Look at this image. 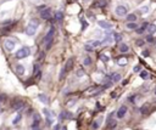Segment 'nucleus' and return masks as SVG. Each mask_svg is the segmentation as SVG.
Instances as JSON below:
<instances>
[{
	"label": "nucleus",
	"instance_id": "obj_46",
	"mask_svg": "<svg viewBox=\"0 0 156 130\" xmlns=\"http://www.w3.org/2000/svg\"><path fill=\"white\" fill-rule=\"evenodd\" d=\"M135 96H136V95H132V96L129 97V101H132V102H134V101H135Z\"/></svg>",
	"mask_w": 156,
	"mask_h": 130
},
{
	"label": "nucleus",
	"instance_id": "obj_40",
	"mask_svg": "<svg viewBox=\"0 0 156 130\" xmlns=\"http://www.w3.org/2000/svg\"><path fill=\"white\" fill-rule=\"evenodd\" d=\"M44 57H45V55H44V52H40V53H39V57H38V59H39V61H42V60H43Z\"/></svg>",
	"mask_w": 156,
	"mask_h": 130
},
{
	"label": "nucleus",
	"instance_id": "obj_24",
	"mask_svg": "<svg viewBox=\"0 0 156 130\" xmlns=\"http://www.w3.org/2000/svg\"><path fill=\"white\" fill-rule=\"evenodd\" d=\"M116 125H117V122L116 120H110V122H107V129H115L116 128Z\"/></svg>",
	"mask_w": 156,
	"mask_h": 130
},
{
	"label": "nucleus",
	"instance_id": "obj_7",
	"mask_svg": "<svg viewBox=\"0 0 156 130\" xmlns=\"http://www.w3.org/2000/svg\"><path fill=\"white\" fill-rule=\"evenodd\" d=\"M126 113H127V107H126V106H122V107H120V108H118V111H117L116 116H117V118L122 119V118L126 116Z\"/></svg>",
	"mask_w": 156,
	"mask_h": 130
},
{
	"label": "nucleus",
	"instance_id": "obj_18",
	"mask_svg": "<svg viewBox=\"0 0 156 130\" xmlns=\"http://www.w3.org/2000/svg\"><path fill=\"white\" fill-rule=\"evenodd\" d=\"M126 20H127L128 22H135V21H136V16H135L134 13H129V15H127Z\"/></svg>",
	"mask_w": 156,
	"mask_h": 130
},
{
	"label": "nucleus",
	"instance_id": "obj_9",
	"mask_svg": "<svg viewBox=\"0 0 156 130\" xmlns=\"http://www.w3.org/2000/svg\"><path fill=\"white\" fill-rule=\"evenodd\" d=\"M15 71H16V74H18V76H23L25 72H26V68H25L23 65H16Z\"/></svg>",
	"mask_w": 156,
	"mask_h": 130
},
{
	"label": "nucleus",
	"instance_id": "obj_6",
	"mask_svg": "<svg viewBox=\"0 0 156 130\" xmlns=\"http://www.w3.org/2000/svg\"><path fill=\"white\" fill-rule=\"evenodd\" d=\"M54 34H55V29H54V27H51L50 30L48 32V34L45 35V38H44V43H49V41H51L52 38H54Z\"/></svg>",
	"mask_w": 156,
	"mask_h": 130
},
{
	"label": "nucleus",
	"instance_id": "obj_52",
	"mask_svg": "<svg viewBox=\"0 0 156 130\" xmlns=\"http://www.w3.org/2000/svg\"><path fill=\"white\" fill-rule=\"evenodd\" d=\"M84 1H89V0H84Z\"/></svg>",
	"mask_w": 156,
	"mask_h": 130
},
{
	"label": "nucleus",
	"instance_id": "obj_49",
	"mask_svg": "<svg viewBox=\"0 0 156 130\" xmlns=\"http://www.w3.org/2000/svg\"><path fill=\"white\" fill-rule=\"evenodd\" d=\"M54 129H56V130H57V129H61L60 124H57V125H55V126H54Z\"/></svg>",
	"mask_w": 156,
	"mask_h": 130
},
{
	"label": "nucleus",
	"instance_id": "obj_15",
	"mask_svg": "<svg viewBox=\"0 0 156 130\" xmlns=\"http://www.w3.org/2000/svg\"><path fill=\"white\" fill-rule=\"evenodd\" d=\"M43 112H44V114H45V117H46V120H48V123L50 124L51 123V118H52V113H50L49 111L45 108V109H43Z\"/></svg>",
	"mask_w": 156,
	"mask_h": 130
},
{
	"label": "nucleus",
	"instance_id": "obj_39",
	"mask_svg": "<svg viewBox=\"0 0 156 130\" xmlns=\"http://www.w3.org/2000/svg\"><path fill=\"white\" fill-rule=\"evenodd\" d=\"M6 99V96L4 95V94H0V103H1V102H4V100Z\"/></svg>",
	"mask_w": 156,
	"mask_h": 130
},
{
	"label": "nucleus",
	"instance_id": "obj_44",
	"mask_svg": "<svg viewBox=\"0 0 156 130\" xmlns=\"http://www.w3.org/2000/svg\"><path fill=\"white\" fill-rule=\"evenodd\" d=\"M74 103H76V100H71V101L67 102V106H71V105H74Z\"/></svg>",
	"mask_w": 156,
	"mask_h": 130
},
{
	"label": "nucleus",
	"instance_id": "obj_42",
	"mask_svg": "<svg viewBox=\"0 0 156 130\" xmlns=\"http://www.w3.org/2000/svg\"><path fill=\"white\" fill-rule=\"evenodd\" d=\"M136 45H138V46H143L144 45V40H136Z\"/></svg>",
	"mask_w": 156,
	"mask_h": 130
},
{
	"label": "nucleus",
	"instance_id": "obj_20",
	"mask_svg": "<svg viewBox=\"0 0 156 130\" xmlns=\"http://www.w3.org/2000/svg\"><path fill=\"white\" fill-rule=\"evenodd\" d=\"M140 78L142 79H144V80H146L148 78H149V73H148V71H140Z\"/></svg>",
	"mask_w": 156,
	"mask_h": 130
},
{
	"label": "nucleus",
	"instance_id": "obj_21",
	"mask_svg": "<svg viewBox=\"0 0 156 130\" xmlns=\"http://www.w3.org/2000/svg\"><path fill=\"white\" fill-rule=\"evenodd\" d=\"M145 27H148V23H146V22H145V23H143V26H142L140 28L135 29V30H136V33H138V34H142V33H144V32H145V29H146Z\"/></svg>",
	"mask_w": 156,
	"mask_h": 130
},
{
	"label": "nucleus",
	"instance_id": "obj_14",
	"mask_svg": "<svg viewBox=\"0 0 156 130\" xmlns=\"http://www.w3.org/2000/svg\"><path fill=\"white\" fill-rule=\"evenodd\" d=\"M111 80H112L113 83L120 82V80H121V74H120V73H112V74H111Z\"/></svg>",
	"mask_w": 156,
	"mask_h": 130
},
{
	"label": "nucleus",
	"instance_id": "obj_37",
	"mask_svg": "<svg viewBox=\"0 0 156 130\" xmlns=\"http://www.w3.org/2000/svg\"><path fill=\"white\" fill-rule=\"evenodd\" d=\"M33 122H40V117H39V114H34L33 116Z\"/></svg>",
	"mask_w": 156,
	"mask_h": 130
},
{
	"label": "nucleus",
	"instance_id": "obj_51",
	"mask_svg": "<svg viewBox=\"0 0 156 130\" xmlns=\"http://www.w3.org/2000/svg\"><path fill=\"white\" fill-rule=\"evenodd\" d=\"M155 95H156V88H155Z\"/></svg>",
	"mask_w": 156,
	"mask_h": 130
},
{
	"label": "nucleus",
	"instance_id": "obj_23",
	"mask_svg": "<svg viewBox=\"0 0 156 130\" xmlns=\"http://www.w3.org/2000/svg\"><path fill=\"white\" fill-rule=\"evenodd\" d=\"M88 44H90L93 47H98V46L101 45V41H99V40H91V41H89Z\"/></svg>",
	"mask_w": 156,
	"mask_h": 130
},
{
	"label": "nucleus",
	"instance_id": "obj_12",
	"mask_svg": "<svg viewBox=\"0 0 156 130\" xmlns=\"http://www.w3.org/2000/svg\"><path fill=\"white\" fill-rule=\"evenodd\" d=\"M73 62H74L73 59H68V60H67V62H66V65H65V67H64L66 72H70V71L73 68Z\"/></svg>",
	"mask_w": 156,
	"mask_h": 130
},
{
	"label": "nucleus",
	"instance_id": "obj_43",
	"mask_svg": "<svg viewBox=\"0 0 156 130\" xmlns=\"http://www.w3.org/2000/svg\"><path fill=\"white\" fill-rule=\"evenodd\" d=\"M82 24H83V29H85V28L88 27V23H87L84 20H82Z\"/></svg>",
	"mask_w": 156,
	"mask_h": 130
},
{
	"label": "nucleus",
	"instance_id": "obj_29",
	"mask_svg": "<svg viewBox=\"0 0 156 130\" xmlns=\"http://www.w3.org/2000/svg\"><path fill=\"white\" fill-rule=\"evenodd\" d=\"M139 11H140V13H142V15H145V13H148V12H149V7H148V6H143V7H140V10H139Z\"/></svg>",
	"mask_w": 156,
	"mask_h": 130
},
{
	"label": "nucleus",
	"instance_id": "obj_17",
	"mask_svg": "<svg viewBox=\"0 0 156 130\" xmlns=\"http://www.w3.org/2000/svg\"><path fill=\"white\" fill-rule=\"evenodd\" d=\"M148 27H149V28H146V29L149 30V33H150V34H155V33H156V26H155L154 23L148 24Z\"/></svg>",
	"mask_w": 156,
	"mask_h": 130
},
{
	"label": "nucleus",
	"instance_id": "obj_45",
	"mask_svg": "<svg viewBox=\"0 0 156 130\" xmlns=\"http://www.w3.org/2000/svg\"><path fill=\"white\" fill-rule=\"evenodd\" d=\"M134 72H140V66H135L134 67Z\"/></svg>",
	"mask_w": 156,
	"mask_h": 130
},
{
	"label": "nucleus",
	"instance_id": "obj_34",
	"mask_svg": "<svg viewBox=\"0 0 156 130\" xmlns=\"http://www.w3.org/2000/svg\"><path fill=\"white\" fill-rule=\"evenodd\" d=\"M66 73H67V72L65 71V68H62V69H61V73H60V77H58V79L62 80V79L65 78V74H66Z\"/></svg>",
	"mask_w": 156,
	"mask_h": 130
},
{
	"label": "nucleus",
	"instance_id": "obj_19",
	"mask_svg": "<svg viewBox=\"0 0 156 130\" xmlns=\"http://www.w3.org/2000/svg\"><path fill=\"white\" fill-rule=\"evenodd\" d=\"M38 97H39V100H40L43 103H45V105L49 102V100H48L46 95H44V94H39V96H38Z\"/></svg>",
	"mask_w": 156,
	"mask_h": 130
},
{
	"label": "nucleus",
	"instance_id": "obj_2",
	"mask_svg": "<svg viewBox=\"0 0 156 130\" xmlns=\"http://www.w3.org/2000/svg\"><path fill=\"white\" fill-rule=\"evenodd\" d=\"M29 53H31V50H29V47H21L20 50H17V52H16V59L17 60H22V59H26V57H28L29 56Z\"/></svg>",
	"mask_w": 156,
	"mask_h": 130
},
{
	"label": "nucleus",
	"instance_id": "obj_22",
	"mask_svg": "<svg viewBox=\"0 0 156 130\" xmlns=\"http://www.w3.org/2000/svg\"><path fill=\"white\" fill-rule=\"evenodd\" d=\"M62 18H64V13H62L61 11H57V12L55 13V20H56V21H61Z\"/></svg>",
	"mask_w": 156,
	"mask_h": 130
},
{
	"label": "nucleus",
	"instance_id": "obj_28",
	"mask_svg": "<svg viewBox=\"0 0 156 130\" xmlns=\"http://www.w3.org/2000/svg\"><path fill=\"white\" fill-rule=\"evenodd\" d=\"M117 63L120 66H124V65L128 63V61H127V59H120V60H117Z\"/></svg>",
	"mask_w": 156,
	"mask_h": 130
},
{
	"label": "nucleus",
	"instance_id": "obj_16",
	"mask_svg": "<svg viewBox=\"0 0 156 130\" xmlns=\"http://www.w3.org/2000/svg\"><path fill=\"white\" fill-rule=\"evenodd\" d=\"M118 50L121 51V52H128L129 51V47H128V45H126V44H120L118 45Z\"/></svg>",
	"mask_w": 156,
	"mask_h": 130
},
{
	"label": "nucleus",
	"instance_id": "obj_10",
	"mask_svg": "<svg viewBox=\"0 0 156 130\" xmlns=\"http://www.w3.org/2000/svg\"><path fill=\"white\" fill-rule=\"evenodd\" d=\"M149 112H150V106H149L148 103H145V105H143V106L140 107V113H142L143 116L149 114Z\"/></svg>",
	"mask_w": 156,
	"mask_h": 130
},
{
	"label": "nucleus",
	"instance_id": "obj_4",
	"mask_svg": "<svg viewBox=\"0 0 156 130\" xmlns=\"http://www.w3.org/2000/svg\"><path fill=\"white\" fill-rule=\"evenodd\" d=\"M15 46H16V43H15L13 40H11V39H6V40L4 41V47H5L7 51H12V50L15 49Z\"/></svg>",
	"mask_w": 156,
	"mask_h": 130
},
{
	"label": "nucleus",
	"instance_id": "obj_33",
	"mask_svg": "<svg viewBox=\"0 0 156 130\" xmlns=\"http://www.w3.org/2000/svg\"><path fill=\"white\" fill-rule=\"evenodd\" d=\"M84 76H85V72H84L83 69H79V71L77 72V77H78V78H82V77H84Z\"/></svg>",
	"mask_w": 156,
	"mask_h": 130
},
{
	"label": "nucleus",
	"instance_id": "obj_5",
	"mask_svg": "<svg viewBox=\"0 0 156 130\" xmlns=\"http://www.w3.org/2000/svg\"><path fill=\"white\" fill-rule=\"evenodd\" d=\"M40 16H42V18H44V20H50L51 18V10L45 7L43 11H40Z\"/></svg>",
	"mask_w": 156,
	"mask_h": 130
},
{
	"label": "nucleus",
	"instance_id": "obj_47",
	"mask_svg": "<svg viewBox=\"0 0 156 130\" xmlns=\"http://www.w3.org/2000/svg\"><path fill=\"white\" fill-rule=\"evenodd\" d=\"M142 55H143V56H145V57H148V56H149V52H148V51H143Z\"/></svg>",
	"mask_w": 156,
	"mask_h": 130
},
{
	"label": "nucleus",
	"instance_id": "obj_13",
	"mask_svg": "<svg viewBox=\"0 0 156 130\" xmlns=\"http://www.w3.org/2000/svg\"><path fill=\"white\" fill-rule=\"evenodd\" d=\"M98 24H99V27H101L104 29H111V23L107 22V21H99Z\"/></svg>",
	"mask_w": 156,
	"mask_h": 130
},
{
	"label": "nucleus",
	"instance_id": "obj_25",
	"mask_svg": "<svg viewBox=\"0 0 156 130\" xmlns=\"http://www.w3.org/2000/svg\"><path fill=\"white\" fill-rule=\"evenodd\" d=\"M127 28L128 29H136V23L135 22H128L127 23Z\"/></svg>",
	"mask_w": 156,
	"mask_h": 130
},
{
	"label": "nucleus",
	"instance_id": "obj_50",
	"mask_svg": "<svg viewBox=\"0 0 156 130\" xmlns=\"http://www.w3.org/2000/svg\"><path fill=\"white\" fill-rule=\"evenodd\" d=\"M111 97H113V99L116 97V92H112V94H111Z\"/></svg>",
	"mask_w": 156,
	"mask_h": 130
},
{
	"label": "nucleus",
	"instance_id": "obj_48",
	"mask_svg": "<svg viewBox=\"0 0 156 130\" xmlns=\"http://www.w3.org/2000/svg\"><path fill=\"white\" fill-rule=\"evenodd\" d=\"M44 9H45V6H44V5H43V6H39V7H38V11L40 12V11H43Z\"/></svg>",
	"mask_w": 156,
	"mask_h": 130
},
{
	"label": "nucleus",
	"instance_id": "obj_11",
	"mask_svg": "<svg viewBox=\"0 0 156 130\" xmlns=\"http://www.w3.org/2000/svg\"><path fill=\"white\" fill-rule=\"evenodd\" d=\"M23 106H25V102H23V101H16V102H13L12 108H13L15 111H20V109L23 108Z\"/></svg>",
	"mask_w": 156,
	"mask_h": 130
},
{
	"label": "nucleus",
	"instance_id": "obj_35",
	"mask_svg": "<svg viewBox=\"0 0 156 130\" xmlns=\"http://www.w3.org/2000/svg\"><path fill=\"white\" fill-rule=\"evenodd\" d=\"M146 41H148V43H152V41H154V36H152V34H149V35L146 36Z\"/></svg>",
	"mask_w": 156,
	"mask_h": 130
},
{
	"label": "nucleus",
	"instance_id": "obj_38",
	"mask_svg": "<svg viewBox=\"0 0 156 130\" xmlns=\"http://www.w3.org/2000/svg\"><path fill=\"white\" fill-rule=\"evenodd\" d=\"M38 71H39V65H34V67H33V73L37 74Z\"/></svg>",
	"mask_w": 156,
	"mask_h": 130
},
{
	"label": "nucleus",
	"instance_id": "obj_27",
	"mask_svg": "<svg viewBox=\"0 0 156 130\" xmlns=\"http://www.w3.org/2000/svg\"><path fill=\"white\" fill-rule=\"evenodd\" d=\"M84 50L88 51V52H93V51H94V47H93L90 44H85V45H84Z\"/></svg>",
	"mask_w": 156,
	"mask_h": 130
},
{
	"label": "nucleus",
	"instance_id": "obj_1",
	"mask_svg": "<svg viewBox=\"0 0 156 130\" xmlns=\"http://www.w3.org/2000/svg\"><path fill=\"white\" fill-rule=\"evenodd\" d=\"M38 26H39V22H38V20H31L29 21V23H28V26L26 27V34L27 35H29V36H32V35H34L35 34V32H37V28H38Z\"/></svg>",
	"mask_w": 156,
	"mask_h": 130
},
{
	"label": "nucleus",
	"instance_id": "obj_41",
	"mask_svg": "<svg viewBox=\"0 0 156 130\" xmlns=\"http://www.w3.org/2000/svg\"><path fill=\"white\" fill-rule=\"evenodd\" d=\"M93 129H99V123L94 122V123H93Z\"/></svg>",
	"mask_w": 156,
	"mask_h": 130
},
{
	"label": "nucleus",
	"instance_id": "obj_26",
	"mask_svg": "<svg viewBox=\"0 0 156 130\" xmlns=\"http://www.w3.org/2000/svg\"><path fill=\"white\" fill-rule=\"evenodd\" d=\"M21 118H22V116H21V114H17V116H16V118L12 120V124H13V125L18 124V123H20V120H21Z\"/></svg>",
	"mask_w": 156,
	"mask_h": 130
},
{
	"label": "nucleus",
	"instance_id": "obj_3",
	"mask_svg": "<svg viewBox=\"0 0 156 130\" xmlns=\"http://www.w3.org/2000/svg\"><path fill=\"white\" fill-rule=\"evenodd\" d=\"M127 11H128V9H127L124 5H118V6L115 9V13L118 16V17L126 16V15H127Z\"/></svg>",
	"mask_w": 156,
	"mask_h": 130
},
{
	"label": "nucleus",
	"instance_id": "obj_30",
	"mask_svg": "<svg viewBox=\"0 0 156 130\" xmlns=\"http://www.w3.org/2000/svg\"><path fill=\"white\" fill-rule=\"evenodd\" d=\"M122 38H123L122 34H120V33H115V40H116V41H121Z\"/></svg>",
	"mask_w": 156,
	"mask_h": 130
},
{
	"label": "nucleus",
	"instance_id": "obj_8",
	"mask_svg": "<svg viewBox=\"0 0 156 130\" xmlns=\"http://www.w3.org/2000/svg\"><path fill=\"white\" fill-rule=\"evenodd\" d=\"M106 0H96V1L93 4V7L94 9H103L106 6Z\"/></svg>",
	"mask_w": 156,
	"mask_h": 130
},
{
	"label": "nucleus",
	"instance_id": "obj_32",
	"mask_svg": "<svg viewBox=\"0 0 156 130\" xmlns=\"http://www.w3.org/2000/svg\"><path fill=\"white\" fill-rule=\"evenodd\" d=\"M91 63V60H90V57H85L84 60H83V66H89Z\"/></svg>",
	"mask_w": 156,
	"mask_h": 130
},
{
	"label": "nucleus",
	"instance_id": "obj_31",
	"mask_svg": "<svg viewBox=\"0 0 156 130\" xmlns=\"http://www.w3.org/2000/svg\"><path fill=\"white\" fill-rule=\"evenodd\" d=\"M100 60L104 61V62H109V61H110V57L107 56V55H100Z\"/></svg>",
	"mask_w": 156,
	"mask_h": 130
},
{
	"label": "nucleus",
	"instance_id": "obj_36",
	"mask_svg": "<svg viewBox=\"0 0 156 130\" xmlns=\"http://www.w3.org/2000/svg\"><path fill=\"white\" fill-rule=\"evenodd\" d=\"M39 128V122H33V124L31 125V129H38Z\"/></svg>",
	"mask_w": 156,
	"mask_h": 130
}]
</instances>
